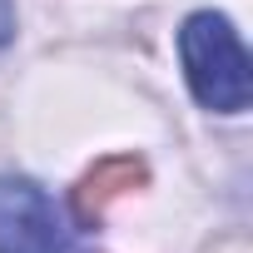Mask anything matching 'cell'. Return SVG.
I'll return each instance as SVG.
<instances>
[{
    "label": "cell",
    "mask_w": 253,
    "mask_h": 253,
    "mask_svg": "<svg viewBox=\"0 0 253 253\" xmlns=\"http://www.w3.org/2000/svg\"><path fill=\"white\" fill-rule=\"evenodd\" d=\"M0 253H80L55 199L20 174H0Z\"/></svg>",
    "instance_id": "2"
},
{
    "label": "cell",
    "mask_w": 253,
    "mask_h": 253,
    "mask_svg": "<svg viewBox=\"0 0 253 253\" xmlns=\"http://www.w3.org/2000/svg\"><path fill=\"white\" fill-rule=\"evenodd\" d=\"M15 40V5H10V0H0V50H5Z\"/></svg>",
    "instance_id": "4"
},
{
    "label": "cell",
    "mask_w": 253,
    "mask_h": 253,
    "mask_svg": "<svg viewBox=\"0 0 253 253\" xmlns=\"http://www.w3.org/2000/svg\"><path fill=\"white\" fill-rule=\"evenodd\" d=\"M144 184H149V164H144L139 154H109V159H99L94 169H84V179L75 184V218H80L84 228H94L119 194L144 189Z\"/></svg>",
    "instance_id": "3"
},
{
    "label": "cell",
    "mask_w": 253,
    "mask_h": 253,
    "mask_svg": "<svg viewBox=\"0 0 253 253\" xmlns=\"http://www.w3.org/2000/svg\"><path fill=\"white\" fill-rule=\"evenodd\" d=\"M179 60H184V80L194 89V99L213 114H243L248 94H253V65L248 50L233 30L228 15L218 10H194L179 25Z\"/></svg>",
    "instance_id": "1"
}]
</instances>
